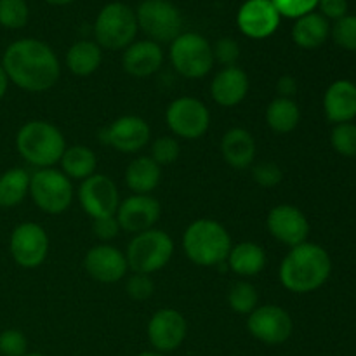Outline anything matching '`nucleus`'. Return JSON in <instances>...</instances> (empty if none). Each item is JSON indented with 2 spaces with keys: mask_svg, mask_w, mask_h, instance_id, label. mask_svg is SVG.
<instances>
[{
  "mask_svg": "<svg viewBox=\"0 0 356 356\" xmlns=\"http://www.w3.org/2000/svg\"><path fill=\"white\" fill-rule=\"evenodd\" d=\"M186 318L177 309H159L148 322L149 344L159 353H170L177 350L186 339Z\"/></svg>",
  "mask_w": 356,
  "mask_h": 356,
  "instance_id": "17",
  "label": "nucleus"
},
{
  "mask_svg": "<svg viewBox=\"0 0 356 356\" xmlns=\"http://www.w3.org/2000/svg\"><path fill=\"white\" fill-rule=\"evenodd\" d=\"M334 42L346 51H356V16H344L330 30Z\"/></svg>",
  "mask_w": 356,
  "mask_h": 356,
  "instance_id": "35",
  "label": "nucleus"
},
{
  "mask_svg": "<svg viewBox=\"0 0 356 356\" xmlns=\"http://www.w3.org/2000/svg\"><path fill=\"white\" fill-rule=\"evenodd\" d=\"M165 122L176 138L200 139L211 127V113L200 99L183 96L169 104Z\"/></svg>",
  "mask_w": 356,
  "mask_h": 356,
  "instance_id": "10",
  "label": "nucleus"
},
{
  "mask_svg": "<svg viewBox=\"0 0 356 356\" xmlns=\"http://www.w3.org/2000/svg\"><path fill=\"white\" fill-rule=\"evenodd\" d=\"M280 13L271 0H247L236 14L238 30L254 40L271 37L280 26Z\"/></svg>",
  "mask_w": 356,
  "mask_h": 356,
  "instance_id": "18",
  "label": "nucleus"
},
{
  "mask_svg": "<svg viewBox=\"0 0 356 356\" xmlns=\"http://www.w3.org/2000/svg\"><path fill=\"white\" fill-rule=\"evenodd\" d=\"M301 120V110L294 99L275 97L266 108V124L277 134H289Z\"/></svg>",
  "mask_w": 356,
  "mask_h": 356,
  "instance_id": "29",
  "label": "nucleus"
},
{
  "mask_svg": "<svg viewBox=\"0 0 356 356\" xmlns=\"http://www.w3.org/2000/svg\"><path fill=\"white\" fill-rule=\"evenodd\" d=\"M174 254V242L162 229H148L134 235L129 242L125 259L132 273L152 275L169 264Z\"/></svg>",
  "mask_w": 356,
  "mask_h": 356,
  "instance_id": "6",
  "label": "nucleus"
},
{
  "mask_svg": "<svg viewBox=\"0 0 356 356\" xmlns=\"http://www.w3.org/2000/svg\"><path fill=\"white\" fill-rule=\"evenodd\" d=\"M266 261L268 257L263 247L254 242H242L232 247L226 263L233 273L249 278L259 275L266 266Z\"/></svg>",
  "mask_w": 356,
  "mask_h": 356,
  "instance_id": "24",
  "label": "nucleus"
},
{
  "mask_svg": "<svg viewBox=\"0 0 356 356\" xmlns=\"http://www.w3.org/2000/svg\"><path fill=\"white\" fill-rule=\"evenodd\" d=\"M47 3H52V6H68V3L75 2V0H45Z\"/></svg>",
  "mask_w": 356,
  "mask_h": 356,
  "instance_id": "45",
  "label": "nucleus"
},
{
  "mask_svg": "<svg viewBox=\"0 0 356 356\" xmlns=\"http://www.w3.org/2000/svg\"><path fill=\"white\" fill-rule=\"evenodd\" d=\"M323 111L332 124H346L356 117V86L351 80H336L323 96Z\"/></svg>",
  "mask_w": 356,
  "mask_h": 356,
  "instance_id": "22",
  "label": "nucleus"
},
{
  "mask_svg": "<svg viewBox=\"0 0 356 356\" xmlns=\"http://www.w3.org/2000/svg\"><path fill=\"white\" fill-rule=\"evenodd\" d=\"M332 261L327 250L316 243L305 242L289 250L280 264V284L292 294L315 292L329 280Z\"/></svg>",
  "mask_w": 356,
  "mask_h": 356,
  "instance_id": "2",
  "label": "nucleus"
},
{
  "mask_svg": "<svg viewBox=\"0 0 356 356\" xmlns=\"http://www.w3.org/2000/svg\"><path fill=\"white\" fill-rule=\"evenodd\" d=\"M271 2L277 7L280 16L298 19V17L305 16V14L313 13L320 0H271Z\"/></svg>",
  "mask_w": 356,
  "mask_h": 356,
  "instance_id": "40",
  "label": "nucleus"
},
{
  "mask_svg": "<svg viewBox=\"0 0 356 356\" xmlns=\"http://www.w3.org/2000/svg\"><path fill=\"white\" fill-rule=\"evenodd\" d=\"M162 179V167L152 156H138L125 170V183L134 195H149Z\"/></svg>",
  "mask_w": 356,
  "mask_h": 356,
  "instance_id": "26",
  "label": "nucleus"
},
{
  "mask_svg": "<svg viewBox=\"0 0 356 356\" xmlns=\"http://www.w3.org/2000/svg\"><path fill=\"white\" fill-rule=\"evenodd\" d=\"M2 68L9 82L28 92H45L56 86L61 65L56 52L37 38H21L6 49Z\"/></svg>",
  "mask_w": 356,
  "mask_h": 356,
  "instance_id": "1",
  "label": "nucleus"
},
{
  "mask_svg": "<svg viewBox=\"0 0 356 356\" xmlns=\"http://www.w3.org/2000/svg\"><path fill=\"white\" fill-rule=\"evenodd\" d=\"M138 356H163V353H159V351H143Z\"/></svg>",
  "mask_w": 356,
  "mask_h": 356,
  "instance_id": "46",
  "label": "nucleus"
},
{
  "mask_svg": "<svg viewBox=\"0 0 356 356\" xmlns=\"http://www.w3.org/2000/svg\"><path fill=\"white\" fill-rule=\"evenodd\" d=\"M160 216H162L160 202L152 195H131L120 202L115 212L120 229L134 235L155 228Z\"/></svg>",
  "mask_w": 356,
  "mask_h": 356,
  "instance_id": "15",
  "label": "nucleus"
},
{
  "mask_svg": "<svg viewBox=\"0 0 356 356\" xmlns=\"http://www.w3.org/2000/svg\"><path fill=\"white\" fill-rule=\"evenodd\" d=\"M320 14L325 19H341L348 13V0H320Z\"/></svg>",
  "mask_w": 356,
  "mask_h": 356,
  "instance_id": "42",
  "label": "nucleus"
},
{
  "mask_svg": "<svg viewBox=\"0 0 356 356\" xmlns=\"http://www.w3.org/2000/svg\"><path fill=\"white\" fill-rule=\"evenodd\" d=\"M212 54H214V61L221 63L225 68L226 66H236V61L240 58V45L238 42L229 37L219 38L212 45Z\"/></svg>",
  "mask_w": 356,
  "mask_h": 356,
  "instance_id": "39",
  "label": "nucleus"
},
{
  "mask_svg": "<svg viewBox=\"0 0 356 356\" xmlns=\"http://www.w3.org/2000/svg\"><path fill=\"white\" fill-rule=\"evenodd\" d=\"M170 63L184 79H204L214 66L212 45L200 33H181L170 42Z\"/></svg>",
  "mask_w": 356,
  "mask_h": 356,
  "instance_id": "7",
  "label": "nucleus"
},
{
  "mask_svg": "<svg viewBox=\"0 0 356 356\" xmlns=\"http://www.w3.org/2000/svg\"><path fill=\"white\" fill-rule=\"evenodd\" d=\"M330 145L339 155L356 156V125L351 122L337 124L330 132Z\"/></svg>",
  "mask_w": 356,
  "mask_h": 356,
  "instance_id": "33",
  "label": "nucleus"
},
{
  "mask_svg": "<svg viewBox=\"0 0 356 356\" xmlns=\"http://www.w3.org/2000/svg\"><path fill=\"white\" fill-rule=\"evenodd\" d=\"M59 163H61V172L68 179L83 181L96 174L97 159L89 146L75 145L65 149Z\"/></svg>",
  "mask_w": 356,
  "mask_h": 356,
  "instance_id": "28",
  "label": "nucleus"
},
{
  "mask_svg": "<svg viewBox=\"0 0 356 356\" xmlns=\"http://www.w3.org/2000/svg\"><path fill=\"white\" fill-rule=\"evenodd\" d=\"M277 92H278V97H287V99H292V97L298 94V80L291 75L280 76L277 82Z\"/></svg>",
  "mask_w": 356,
  "mask_h": 356,
  "instance_id": "43",
  "label": "nucleus"
},
{
  "mask_svg": "<svg viewBox=\"0 0 356 356\" xmlns=\"http://www.w3.org/2000/svg\"><path fill=\"white\" fill-rule=\"evenodd\" d=\"M26 350L28 341L21 330L7 329L0 334V353L3 356H24Z\"/></svg>",
  "mask_w": 356,
  "mask_h": 356,
  "instance_id": "37",
  "label": "nucleus"
},
{
  "mask_svg": "<svg viewBox=\"0 0 356 356\" xmlns=\"http://www.w3.org/2000/svg\"><path fill=\"white\" fill-rule=\"evenodd\" d=\"M228 305L238 315H250L259 305V296L250 282L240 280L229 287Z\"/></svg>",
  "mask_w": 356,
  "mask_h": 356,
  "instance_id": "31",
  "label": "nucleus"
},
{
  "mask_svg": "<svg viewBox=\"0 0 356 356\" xmlns=\"http://www.w3.org/2000/svg\"><path fill=\"white\" fill-rule=\"evenodd\" d=\"M125 292L132 301H146L155 292V284L149 275L132 273V277H129L125 282Z\"/></svg>",
  "mask_w": 356,
  "mask_h": 356,
  "instance_id": "36",
  "label": "nucleus"
},
{
  "mask_svg": "<svg viewBox=\"0 0 356 356\" xmlns=\"http://www.w3.org/2000/svg\"><path fill=\"white\" fill-rule=\"evenodd\" d=\"M138 19L136 13L122 2L106 3L99 10L94 23V37L101 49L122 51L127 49L138 35Z\"/></svg>",
  "mask_w": 356,
  "mask_h": 356,
  "instance_id": "5",
  "label": "nucleus"
},
{
  "mask_svg": "<svg viewBox=\"0 0 356 356\" xmlns=\"http://www.w3.org/2000/svg\"><path fill=\"white\" fill-rule=\"evenodd\" d=\"M249 94V76L238 66H226L212 79L211 96L219 106L232 108Z\"/></svg>",
  "mask_w": 356,
  "mask_h": 356,
  "instance_id": "21",
  "label": "nucleus"
},
{
  "mask_svg": "<svg viewBox=\"0 0 356 356\" xmlns=\"http://www.w3.org/2000/svg\"><path fill=\"white\" fill-rule=\"evenodd\" d=\"M103 51L92 40H79L66 52V66L76 76H89L101 66Z\"/></svg>",
  "mask_w": 356,
  "mask_h": 356,
  "instance_id": "27",
  "label": "nucleus"
},
{
  "mask_svg": "<svg viewBox=\"0 0 356 356\" xmlns=\"http://www.w3.org/2000/svg\"><path fill=\"white\" fill-rule=\"evenodd\" d=\"M330 35L329 19L320 13H309L298 17L292 26V40L301 49H316L325 44Z\"/></svg>",
  "mask_w": 356,
  "mask_h": 356,
  "instance_id": "25",
  "label": "nucleus"
},
{
  "mask_svg": "<svg viewBox=\"0 0 356 356\" xmlns=\"http://www.w3.org/2000/svg\"><path fill=\"white\" fill-rule=\"evenodd\" d=\"M266 226L275 240L291 249L305 243L309 235L308 218L296 205L282 204L271 209L266 219Z\"/></svg>",
  "mask_w": 356,
  "mask_h": 356,
  "instance_id": "16",
  "label": "nucleus"
},
{
  "mask_svg": "<svg viewBox=\"0 0 356 356\" xmlns=\"http://www.w3.org/2000/svg\"><path fill=\"white\" fill-rule=\"evenodd\" d=\"M83 268L90 278L101 284H117L129 270L125 254L110 243H101L89 249L83 257Z\"/></svg>",
  "mask_w": 356,
  "mask_h": 356,
  "instance_id": "19",
  "label": "nucleus"
},
{
  "mask_svg": "<svg viewBox=\"0 0 356 356\" xmlns=\"http://www.w3.org/2000/svg\"><path fill=\"white\" fill-rule=\"evenodd\" d=\"M232 247L229 233L214 219H197L183 235L184 254L197 266L212 268L226 263Z\"/></svg>",
  "mask_w": 356,
  "mask_h": 356,
  "instance_id": "3",
  "label": "nucleus"
},
{
  "mask_svg": "<svg viewBox=\"0 0 356 356\" xmlns=\"http://www.w3.org/2000/svg\"><path fill=\"white\" fill-rule=\"evenodd\" d=\"M79 202L86 214L92 219L115 216L120 205L117 184L104 174H92L80 183Z\"/></svg>",
  "mask_w": 356,
  "mask_h": 356,
  "instance_id": "13",
  "label": "nucleus"
},
{
  "mask_svg": "<svg viewBox=\"0 0 356 356\" xmlns=\"http://www.w3.org/2000/svg\"><path fill=\"white\" fill-rule=\"evenodd\" d=\"M92 233L101 242H110V240L117 238V235L120 233V225L115 216L92 219Z\"/></svg>",
  "mask_w": 356,
  "mask_h": 356,
  "instance_id": "41",
  "label": "nucleus"
},
{
  "mask_svg": "<svg viewBox=\"0 0 356 356\" xmlns=\"http://www.w3.org/2000/svg\"><path fill=\"white\" fill-rule=\"evenodd\" d=\"M30 195L35 205L45 214H63L73 200L72 181L52 167L38 169L30 177Z\"/></svg>",
  "mask_w": 356,
  "mask_h": 356,
  "instance_id": "9",
  "label": "nucleus"
},
{
  "mask_svg": "<svg viewBox=\"0 0 356 356\" xmlns=\"http://www.w3.org/2000/svg\"><path fill=\"white\" fill-rule=\"evenodd\" d=\"M221 153L225 162L233 169H249L256 160V141L247 129L233 127L222 136Z\"/></svg>",
  "mask_w": 356,
  "mask_h": 356,
  "instance_id": "23",
  "label": "nucleus"
},
{
  "mask_svg": "<svg viewBox=\"0 0 356 356\" xmlns=\"http://www.w3.org/2000/svg\"><path fill=\"white\" fill-rule=\"evenodd\" d=\"M24 356H47V355H42V353H26Z\"/></svg>",
  "mask_w": 356,
  "mask_h": 356,
  "instance_id": "47",
  "label": "nucleus"
},
{
  "mask_svg": "<svg viewBox=\"0 0 356 356\" xmlns=\"http://www.w3.org/2000/svg\"><path fill=\"white\" fill-rule=\"evenodd\" d=\"M138 26L156 44H170L183 33V17L170 0H143L136 10Z\"/></svg>",
  "mask_w": 356,
  "mask_h": 356,
  "instance_id": "8",
  "label": "nucleus"
},
{
  "mask_svg": "<svg viewBox=\"0 0 356 356\" xmlns=\"http://www.w3.org/2000/svg\"><path fill=\"white\" fill-rule=\"evenodd\" d=\"M7 87H9V79H7V73L3 72L2 65H0V99L6 96Z\"/></svg>",
  "mask_w": 356,
  "mask_h": 356,
  "instance_id": "44",
  "label": "nucleus"
},
{
  "mask_svg": "<svg viewBox=\"0 0 356 356\" xmlns=\"http://www.w3.org/2000/svg\"><path fill=\"white\" fill-rule=\"evenodd\" d=\"M30 9L26 0H0V26L19 30L26 26Z\"/></svg>",
  "mask_w": 356,
  "mask_h": 356,
  "instance_id": "32",
  "label": "nucleus"
},
{
  "mask_svg": "<svg viewBox=\"0 0 356 356\" xmlns=\"http://www.w3.org/2000/svg\"><path fill=\"white\" fill-rule=\"evenodd\" d=\"M30 174L24 169H10L0 176V207L19 205L30 193Z\"/></svg>",
  "mask_w": 356,
  "mask_h": 356,
  "instance_id": "30",
  "label": "nucleus"
},
{
  "mask_svg": "<svg viewBox=\"0 0 356 356\" xmlns=\"http://www.w3.org/2000/svg\"><path fill=\"white\" fill-rule=\"evenodd\" d=\"M16 148L30 165L49 169L61 160L66 149L63 132L45 120L26 122L16 136Z\"/></svg>",
  "mask_w": 356,
  "mask_h": 356,
  "instance_id": "4",
  "label": "nucleus"
},
{
  "mask_svg": "<svg viewBox=\"0 0 356 356\" xmlns=\"http://www.w3.org/2000/svg\"><path fill=\"white\" fill-rule=\"evenodd\" d=\"M247 330L254 339L270 346H278L291 339L294 323L284 308L277 305H263L249 315Z\"/></svg>",
  "mask_w": 356,
  "mask_h": 356,
  "instance_id": "11",
  "label": "nucleus"
},
{
  "mask_svg": "<svg viewBox=\"0 0 356 356\" xmlns=\"http://www.w3.org/2000/svg\"><path fill=\"white\" fill-rule=\"evenodd\" d=\"M108 146L122 153L141 152L152 138L148 122L138 115H124L104 127L101 134Z\"/></svg>",
  "mask_w": 356,
  "mask_h": 356,
  "instance_id": "14",
  "label": "nucleus"
},
{
  "mask_svg": "<svg viewBox=\"0 0 356 356\" xmlns=\"http://www.w3.org/2000/svg\"><path fill=\"white\" fill-rule=\"evenodd\" d=\"M252 179L263 188L278 186L284 179V172L275 162H259L252 165Z\"/></svg>",
  "mask_w": 356,
  "mask_h": 356,
  "instance_id": "38",
  "label": "nucleus"
},
{
  "mask_svg": "<svg viewBox=\"0 0 356 356\" xmlns=\"http://www.w3.org/2000/svg\"><path fill=\"white\" fill-rule=\"evenodd\" d=\"M181 146L176 138L172 136H162V138L155 139L152 145V159L159 163L160 167L170 165L179 159Z\"/></svg>",
  "mask_w": 356,
  "mask_h": 356,
  "instance_id": "34",
  "label": "nucleus"
},
{
  "mask_svg": "<svg viewBox=\"0 0 356 356\" xmlns=\"http://www.w3.org/2000/svg\"><path fill=\"white\" fill-rule=\"evenodd\" d=\"M10 256L21 268H38L49 254V236L37 222H23L16 226L9 242Z\"/></svg>",
  "mask_w": 356,
  "mask_h": 356,
  "instance_id": "12",
  "label": "nucleus"
},
{
  "mask_svg": "<svg viewBox=\"0 0 356 356\" xmlns=\"http://www.w3.org/2000/svg\"><path fill=\"white\" fill-rule=\"evenodd\" d=\"M163 65V51L153 40H134L122 56V68L136 79H146Z\"/></svg>",
  "mask_w": 356,
  "mask_h": 356,
  "instance_id": "20",
  "label": "nucleus"
}]
</instances>
